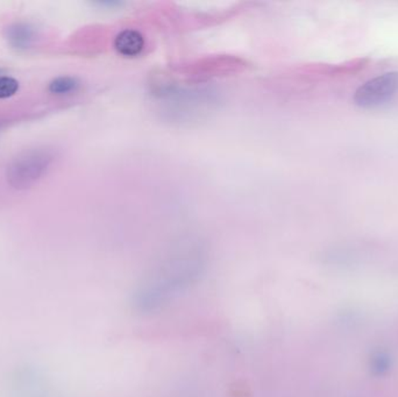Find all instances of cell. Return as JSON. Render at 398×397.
<instances>
[{"label":"cell","instance_id":"obj_1","mask_svg":"<svg viewBox=\"0 0 398 397\" xmlns=\"http://www.w3.org/2000/svg\"><path fill=\"white\" fill-rule=\"evenodd\" d=\"M207 268V251L197 242H184L170 249L151 268L131 298L133 310L153 315L198 282Z\"/></svg>","mask_w":398,"mask_h":397},{"label":"cell","instance_id":"obj_2","mask_svg":"<svg viewBox=\"0 0 398 397\" xmlns=\"http://www.w3.org/2000/svg\"><path fill=\"white\" fill-rule=\"evenodd\" d=\"M155 96L166 105L164 113L178 122L198 118L218 101L217 93L209 88H187L171 83L156 88Z\"/></svg>","mask_w":398,"mask_h":397},{"label":"cell","instance_id":"obj_3","mask_svg":"<svg viewBox=\"0 0 398 397\" xmlns=\"http://www.w3.org/2000/svg\"><path fill=\"white\" fill-rule=\"evenodd\" d=\"M53 162V154L47 149H30L19 154L8 164L6 177L15 189H27L40 180Z\"/></svg>","mask_w":398,"mask_h":397},{"label":"cell","instance_id":"obj_4","mask_svg":"<svg viewBox=\"0 0 398 397\" xmlns=\"http://www.w3.org/2000/svg\"><path fill=\"white\" fill-rule=\"evenodd\" d=\"M397 93L398 71H388L359 86L353 101L360 108H376L392 99Z\"/></svg>","mask_w":398,"mask_h":397},{"label":"cell","instance_id":"obj_5","mask_svg":"<svg viewBox=\"0 0 398 397\" xmlns=\"http://www.w3.org/2000/svg\"><path fill=\"white\" fill-rule=\"evenodd\" d=\"M113 46L119 55L124 57H137L144 52L146 39L144 34L139 30L129 28L117 34Z\"/></svg>","mask_w":398,"mask_h":397},{"label":"cell","instance_id":"obj_6","mask_svg":"<svg viewBox=\"0 0 398 397\" xmlns=\"http://www.w3.org/2000/svg\"><path fill=\"white\" fill-rule=\"evenodd\" d=\"M6 39L15 48L26 49L33 43L35 30L27 23H15L6 30Z\"/></svg>","mask_w":398,"mask_h":397},{"label":"cell","instance_id":"obj_7","mask_svg":"<svg viewBox=\"0 0 398 397\" xmlns=\"http://www.w3.org/2000/svg\"><path fill=\"white\" fill-rule=\"evenodd\" d=\"M81 86V82L76 77L71 76H61L50 82L49 91L54 95H69L76 93Z\"/></svg>","mask_w":398,"mask_h":397},{"label":"cell","instance_id":"obj_8","mask_svg":"<svg viewBox=\"0 0 398 397\" xmlns=\"http://www.w3.org/2000/svg\"><path fill=\"white\" fill-rule=\"evenodd\" d=\"M19 90V82L17 79L8 76L0 77V99L15 96Z\"/></svg>","mask_w":398,"mask_h":397},{"label":"cell","instance_id":"obj_9","mask_svg":"<svg viewBox=\"0 0 398 397\" xmlns=\"http://www.w3.org/2000/svg\"><path fill=\"white\" fill-rule=\"evenodd\" d=\"M0 71H1V70H0Z\"/></svg>","mask_w":398,"mask_h":397}]
</instances>
